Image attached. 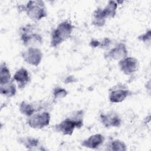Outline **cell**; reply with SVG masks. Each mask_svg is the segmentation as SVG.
Masks as SVG:
<instances>
[{
	"mask_svg": "<svg viewBox=\"0 0 151 151\" xmlns=\"http://www.w3.org/2000/svg\"><path fill=\"white\" fill-rule=\"evenodd\" d=\"M19 36L22 44L26 47H38L43 42L38 27L32 24H27L21 27L19 29Z\"/></svg>",
	"mask_w": 151,
	"mask_h": 151,
	"instance_id": "cell-1",
	"label": "cell"
},
{
	"mask_svg": "<svg viewBox=\"0 0 151 151\" xmlns=\"http://www.w3.org/2000/svg\"><path fill=\"white\" fill-rule=\"evenodd\" d=\"M74 26L68 20L60 22L56 28L52 29L50 36V46L56 48L69 39L74 30Z\"/></svg>",
	"mask_w": 151,
	"mask_h": 151,
	"instance_id": "cell-2",
	"label": "cell"
},
{
	"mask_svg": "<svg viewBox=\"0 0 151 151\" xmlns=\"http://www.w3.org/2000/svg\"><path fill=\"white\" fill-rule=\"evenodd\" d=\"M21 7L27 17L33 21L37 22L47 17V8L43 1H29Z\"/></svg>",
	"mask_w": 151,
	"mask_h": 151,
	"instance_id": "cell-3",
	"label": "cell"
},
{
	"mask_svg": "<svg viewBox=\"0 0 151 151\" xmlns=\"http://www.w3.org/2000/svg\"><path fill=\"white\" fill-rule=\"evenodd\" d=\"M131 94L132 92L126 84L119 83L109 88L108 99L111 103H120L125 100Z\"/></svg>",
	"mask_w": 151,
	"mask_h": 151,
	"instance_id": "cell-4",
	"label": "cell"
},
{
	"mask_svg": "<svg viewBox=\"0 0 151 151\" xmlns=\"http://www.w3.org/2000/svg\"><path fill=\"white\" fill-rule=\"evenodd\" d=\"M51 114L49 111L37 112L27 117V123L34 129H42L50 124Z\"/></svg>",
	"mask_w": 151,
	"mask_h": 151,
	"instance_id": "cell-5",
	"label": "cell"
},
{
	"mask_svg": "<svg viewBox=\"0 0 151 151\" xmlns=\"http://www.w3.org/2000/svg\"><path fill=\"white\" fill-rule=\"evenodd\" d=\"M21 56L27 64L37 67L42 61L43 54L38 47H27L21 52Z\"/></svg>",
	"mask_w": 151,
	"mask_h": 151,
	"instance_id": "cell-6",
	"label": "cell"
},
{
	"mask_svg": "<svg viewBox=\"0 0 151 151\" xmlns=\"http://www.w3.org/2000/svg\"><path fill=\"white\" fill-rule=\"evenodd\" d=\"M101 124L107 129L120 127L122 124V119L120 115L115 111H109L102 113L99 116Z\"/></svg>",
	"mask_w": 151,
	"mask_h": 151,
	"instance_id": "cell-7",
	"label": "cell"
},
{
	"mask_svg": "<svg viewBox=\"0 0 151 151\" xmlns=\"http://www.w3.org/2000/svg\"><path fill=\"white\" fill-rule=\"evenodd\" d=\"M128 56V50L124 42H119L114 47L108 49L104 54V57L108 60L120 61Z\"/></svg>",
	"mask_w": 151,
	"mask_h": 151,
	"instance_id": "cell-8",
	"label": "cell"
},
{
	"mask_svg": "<svg viewBox=\"0 0 151 151\" xmlns=\"http://www.w3.org/2000/svg\"><path fill=\"white\" fill-rule=\"evenodd\" d=\"M118 66L124 75L130 76L136 73L139 67V60L133 57H126L118 61Z\"/></svg>",
	"mask_w": 151,
	"mask_h": 151,
	"instance_id": "cell-9",
	"label": "cell"
},
{
	"mask_svg": "<svg viewBox=\"0 0 151 151\" xmlns=\"http://www.w3.org/2000/svg\"><path fill=\"white\" fill-rule=\"evenodd\" d=\"M53 129L55 132L65 136H71L75 129H78L77 123L69 116L55 124Z\"/></svg>",
	"mask_w": 151,
	"mask_h": 151,
	"instance_id": "cell-10",
	"label": "cell"
},
{
	"mask_svg": "<svg viewBox=\"0 0 151 151\" xmlns=\"http://www.w3.org/2000/svg\"><path fill=\"white\" fill-rule=\"evenodd\" d=\"M12 79L16 83L18 88L22 90L30 82L31 76L25 68L21 67L15 71Z\"/></svg>",
	"mask_w": 151,
	"mask_h": 151,
	"instance_id": "cell-11",
	"label": "cell"
},
{
	"mask_svg": "<svg viewBox=\"0 0 151 151\" xmlns=\"http://www.w3.org/2000/svg\"><path fill=\"white\" fill-rule=\"evenodd\" d=\"M104 136L101 133H96L88 136L81 142V146L83 147L90 149H97L104 143Z\"/></svg>",
	"mask_w": 151,
	"mask_h": 151,
	"instance_id": "cell-12",
	"label": "cell"
},
{
	"mask_svg": "<svg viewBox=\"0 0 151 151\" xmlns=\"http://www.w3.org/2000/svg\"><path fill=\"white\" fill-rule=\"evenodd\" d=\"M18 142L29 150H46V149L41 145L40 140L35 137H21L18 139Z\"/></svg>",
	"mask_w": 151,
	"mask_h": 151,
	"instance_id": "cell-13",
	"label": "cell"
},
{
	"mask_svg": "<svg viewBox=\"0 0 151 151\" xmlns=\"http://www.w3.org/2000/svg\"><path fill=\"white\" fill-rule=\"evenodd\" d=\"M107 18L105 17L103 8H97L96 9L92 15H91V24L96 27H103L106 22Z\"/></svg>",
	"mask_w": 151,
	"mask_h": 151,
	"instance_id": "cell-14",
	"label": "cell"
},
{
	"mask_svg": "<svg viewBox=\"0 0 151 151\" xmlns=\"http://www.w3.org/2000/svg\"><path fill=\"white\" fill-rule=\"evenodd\" d=\"M17 93L16 83L12 79L9 82L5 84L0 85V94L6 98H11Z\"/></svg>",
	"mask_w": 151,
	"mask_h": 151,
	"instance_id": "cell-15",
	"label": "cell"
},
{
	"mask_svg": "<svg viewBox=\"0 0 151 151\" xmlns=\"http://www.w3.org/2000/svg\"><path fill=\"white\" fill-rule=\"evenodd\" d=\"M118 3L115 1H109L103 11L105 17L107 19L114 18L116 15L117 9L118 8Z\"/></svg>",
	"mask_w": 151,
	"mask_h": 151,
	"instance_id": "cell-16",
	"label": "cell"
},
{
	"mask_svg": "<svg viewBox=\"0 0 151 151\" xmlns=\"http://www.w3.org/2000/svg\"><path fill=\"white\" fill-rule=\"evenodd\" d=\"M127 149L126 143L117 139H112L109 142L106 146V150L110 151H125Z\"/></svg>",
	"mask_w": 151,
	"mask_h": 151,
	"instance_id": "cell-17",
	"label": "cell"
},
{
	"mask_svg": "<svg viewBox=\"0 0 151 151\" xmlns=\"http://www.w3.org/2000/svg\"><path fill=\"white\" fill-rule=\"evenodd\" d=\"M12 80L10 70L5 62L0 65V85L8 83Z\"/></svg>",
	"mask_w": 151,
	"mask_h": 151,
	"instance_id": "cell-18",
	"label": "cell"
},
{
	"mask_svg": "<svg viewBox=\"0 0 151 151\" xmlns=\"http://www.w3.org/2000/svg\"><path fill=\"white\" fill-rule=\"evenodd\" d=\"M73 120L77 123L78 129H81L84 126V111L83 110H77L73 111L69 115Z\"/></svg>",
	"mask_w": 151,
	"mask_h": 151,
	"instance_id": "cell-19",
	"label": "cell"
},
{
	"mask_svg": "<svg viewBox=\"0 0 151 151\" xmlns=\"http://www.w3.org/2000/svg\"><path fill=\"white\" fill-rule=\"evenodd\" d=\"M68 94V91L65 88L60 86H55L53 88L52 91L54 101H57L58 100L63 99L67 97Z\"/></svg>",
	"mask_w": 151,
	"mask_h": 151,
	"instance_id": "cell-20",
	"label": "cell"
},
{
	"mask_svg": "<svg viewBox=\"0 0 151 151\" xmlns=\"http://www.w3.org/2000/svg\"><path fill=\"white\" fill-rule=\"evenodd\" d=\"M137 39L144 43L146 46L150 47L151 43V30L149 29L144 33L140 34L137 37Z\"/></svg>",
	"mask_w": 151,
	"mask_h": 151,
	"instance_id": "cell-21",
	"label": "cell"
},
{
	"mask_svg": "<svg viewBox=\"0 0 151 151\" xmlns=\"http://www.w3.org/2000/svg\"><path fill=\"white\" fill-rule=\"evenodd\" d=\"M99 48L103 50H108L111 44V40L109 37H104L101 40H99Z\"/></svg>",
	"mask_w": 151,
	"mask_h": 151,
	"instance_id": "cell-22",
	"label": "cell"
},
{
	"mask_svg": "<svg viewBox=\"0 0 151 151\" xmlns=\"http://www.w3.org/2000/svg\"><path fill=\"white\" fill-rule=\"evenodd\" d=\"M99 43H100L99 40H97V39L92 38V39L90 40V41L89 45H90V46L91 48H99Z\"/></svg>",
	"mask_w": 151,
	"mask_h": 151,
	"instance_id": "cell-23",
	"label": "cell"
},
{
	"mask_svg": "<svg viewBox=\"0 0 151 151\" xmlns=\"http://www.w3.org/2000/svg\"><path fill=\"white\" fill-rule=\"evenodd\" d=\"M76 78L73 76H68L64 80V83L65 84H68V83H72L74 82H76Z\"/></svg>",
	"mask_w": 151,
	"mask_h": 151,
	"instance_id": "cell-24",
	"label": "cell"
}]
</instances>
